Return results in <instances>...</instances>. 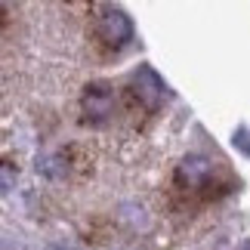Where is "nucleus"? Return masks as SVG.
<instances>
[{
    "mask_svg": "<svg viewBox=\"0 0 250 250\" xmlns=\"http://www.w3.org/2000/svg\"><path fill=\"white\" fill-rule=\"evenodd\" d=\"M118 93L108 81H90L81 90V121L90 127H105L114 114Z\"/></svg>",
    "mask_w": 250,
    "mask_h": 250,
    "instance_id": "f03ea898",
    "label": "nucleus"
},
{
    "mask_svg": "<svg viewBox=\"0 0 250 250\" xmlns=\"http://www.w3.org/2000/svg\"><path fill=\"white\" fill-rule=\"evenodd\" d=\"M37 167L56 179H83L93 173V151L86 146H65Z\"/></svg>",
    "mask_w": 250,
    "mask_h": 250,
    "instance_id": "20e7f679",
    "label": "nucleus"
},
{
    "mask_svg": "<svg viewBox=\"0 0 250 250\" xmlns=\"http://www.w3.org/2000/svg\"><path fill=\"white\" fill-rule=\"evenodd\" d=\"M93 37L96 43L105 46V50H121V46H127L133 41V22L127 13H121V9L114 6H105L96 13V22H93Z\"/></svg>",
    "mask_w": 250,
    "mask_h": 250,
    "instance_id": "7ed1b4c3",
    "label": "nucleus"
},
{
    "mask_svg": "<svg viewBox=\"0 0 250 250\" xmlns=\"http://www.w3.org/2000/svg\"><path fill=\"white\" fill-rule=\"evenodd\" d=\"M3 188H13V161L3 158Z\"/></svg>",
    "mask_w": 250,
    "mask_h": 250,
    "instance_id": "423d86ee",
    "label": "nucleus"
},
{
    "mask_svg": "<svg viewBox=\"0 0 250 250\" xmlns=\"http://www.w3.org/2000/svg\"><path fill=\"white\" fill-rule=\"evenodd\" d=\"M244 250H250V244H244Z\"/></svg>",
    "mask_w": 250,
    "mask_h": 250,
    "instance_id": "0eeeda50",
    "label": "nucleus"
},
{
    "mask_svg": "<svg viewBox=\"0 0 250 250\" xmlns=\"http://www.w3.org/2000/svg\"><path fill=\"white\" fill-rule=\"evenodd\" d=\"M173 188L198 204H210V201H219L232 191V179L207 155H188L173 170Z\"/></svg>",
    "mask_w": 250,
    "mask_h": 250,
    "instance_id": "f257e3e1",
    "label": "nucleus"
},
{
    "mask_svg": "<svg viewBox=\"0 0 250 250\" xmlns=\"http://www.w3.org/2000/svg\"><path fill=\"white\" fill-rule=\"evenodd\" d=\"M127 102L146 114H155L161 108V102H164V81L148 65H142L127 83Z\"/></svg>",
    "mask_w": 250,
    "mask_h": 250,
    "instance_id": "39448f33",
    "label": "nucleus"
}]
</instances>
